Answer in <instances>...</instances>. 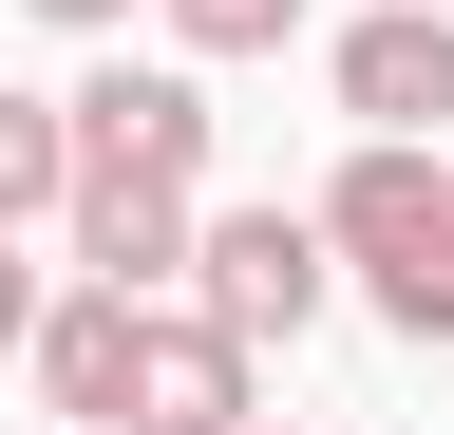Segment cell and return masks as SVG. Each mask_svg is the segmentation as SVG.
Returning a JSON list of instances; mask_svg holds the SVG:
<instances>
[{
  "mask_svg": "<svg viewBox=\"0 0 454 435\" xmlns=\"http://www.w3.org/2000/svg\"><path fill=\"white\" fill-rule=\"evenodd\" d=\"M303 228H322V265L397 322V341H454V171H435V133H360Z\"/></svg>",
  "mask_w": 454,
  "mask_h": 435,
  "instance_id": "1",
  "label": "cell"
},
{
  "mask_svg": "<svg viewBox=\"0 0 454 435\" xmlns=\"http://www.w3.org/2000/svg\"><path fill=\"white\" fill-rule=\"evenodd\" d=\"M57 151H76L57 190H208L227 114H208V76H190V58H95L76 95H57Z\"/></svg>",
  "mask_w": 454,
  "mask_h": 435,
  "instance_id": "2",
  "label": "cell"
},
{
  "mask_svg": "<svg viewBox=\"0 0 454 435\" xmlns=\"http://www.w3.org/2000/svg\"><path fill=\"white\" fill-rule=\"evenodd\" d=\"M170 303H208L227 341H303V322L340 303V265H322V228L303 208H190V265H170Z\"/></svg>",
  "mask_w": 454,
  "mask_h": 435,
  "instance_id": "3",
  "label": "cell"
},
{
  "mask_svg": "<svg viewBox=\"0 0 454 435\" xmlns=\"http://www.w3.org/2000/svg\"><path fill=\"white\" fill-rule=\"evenodd\" d=\"M322 95H340L360 133H435V114H454V0H379V19H340Z\"/></svg>",
  "mask_w": 454,
  "mask_h": 435,
  "instance_id": "4",
  "label": "cell"
},
{
  "mask_svg": "<svg viewBox=\"0 0 454 435\" xmlns=\"http://www.w3.org/2000/svg\"><path fill=\"white\" fill-rule=\"evenodd\" d=\"M114 416H133V435H227V416H247V341H227L208 303H133V378H114Z\"/></svg>",
  "mask_w": 454,
  "mask_h": 435,
  "instance_id": "5",
  "label": "cell"
},
{
  "mask_svg": "<svg viewBox=\"0 0 454 435\" xmlns=\"http://www.w3.org/2000/svg\"><path fill=\"white\" fill-rule=\"evenodd\" d=\"M20 360H38V398H57V416H114V378H133V284H38Z\"/></svg>",
  "mask_w": 454,
  "mask_h": 435,
  "instance_id": "6",
  "label": "cell"
},
{
  "mask_svg": "<svg viewBox=\"0 0 454 435\" xmlns=\"http://www.w3.org/2000/svg\"><path fill=\"white\" fill-rule=\"evenodd\" d=\"M57 228H76V284L170 303V265H190V190H57Z\"/></svg>",
  "mask_w": 454,
  "mask_h": 435,
  "instance_id": "7",
  "label": "cell"
},
{
  "mask_svg": "<svg viewBox=\"0 0 454 435\" xmlns=\"http://www.w3.org/2000/svg\"><path fill=\"white\" fill-rule=\"evenodd\" d=\"M57 171H76V151H57V95H0V228H38Z\"/></svg>",
  "mask_w": 454,
  "mask_h": 435,
  "instance_id": "8",
  "label": "cell"
},
{
  "mask_svg": "<svg viewBox=\"0 0 454 435\" xmlns=\"http://www.w3.org/2000/svg\"><path fill=\"white\" fill-rule=\"evenodd\" d=\"M170 38H190V58H284V38H303V0H152Z\"/></svg>",
  "mask_w": 454,
  "mask_h": 435,
  "instance_id": "9",
  "label": "cell"
},
{
  "mask_svg": "<svg viewBox=\"0 0 454 435\" xmlns=\"http://www.w3.org/2000/svg\"><path fill=\"white\" fill-rule=\"evenodd\" d=\"M20 322H38V246L0 228V360H20Z\"/></svg>",
  "mask_w": 454,
  "mask_h": 435,
  "instance_id": "10",
  "label": "cell"
},
{
  "mask_svg": "<svg viewBox=\"0 0 454 435\" xmlns=\"http://www.w3.org/2000/svg\"><path fill=\"white\" fill-rule=\"evenodd\" d=\"M20 19H57V38H133V0H20Z\"/></svg>",
  "mask_w": 454,
  "mask_h": 435,
  "instance_id": "11",
  "label": "cell"
},
{
  "mask_svg": "<svg viewBox=\"0 0 454 435\" xmlns=\"http://www.w3.org/2000/svg\"><path fill=\"white\" fill-rule=\"evenodd\" d=\"M76 435H133V416H76Z\"/></svg>",
  "mask_w": 454,
  "mask_h": 435,
  "instance_id": "12",
  "label": "cell"
},
{
  "mask_svg": "<svg viewBox=\"0 0 454 435\" xmlns=\"http://www.w3.org/2000/svg\"><path fill=\"white\" fill-rule=\"evenodd\" d=\"M227 435H284V416H227Z\"/></svg>",
  "mask_w": 454,
  "mask_h": 435,
  "instance_id": "13",
  "label": "cell"
}]
</instances>
